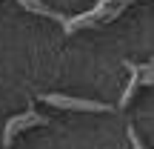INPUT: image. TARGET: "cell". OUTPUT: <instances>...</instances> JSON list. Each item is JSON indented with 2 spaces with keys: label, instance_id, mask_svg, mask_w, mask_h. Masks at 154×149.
<instances>
[{
  "label": "cell",
  "instance_id": "obj_1",
  "mask_svg": "<svg viewBox=\"0 0 154 149\" xmlns=\"http://www.w3.org/2000/svg\"><path fill=\"white\" fill-rule=\"evenodd\" d=\"M43 103L49 106H60V109H77V112H111L109 103H100V100H83V98H69V95H43Z\"/></svg>",
  "mask_w": 154,
  "mask_h": 149
}]
</instances>
